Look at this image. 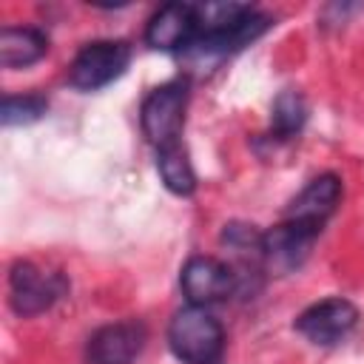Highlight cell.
Listing matches in <instances>:
<instances>
[{
  "mask_svg": "<svg viewBox=\"0 0 364 364\" xmlns=\"http://www.w3.org/2000/svg\"><path fill=\"white\" fill-rule=\"evenodd\" d=\"M168 344L185 364H213L225 347V330L208 307L188 304L168 324Z\"/></svg>",
  "mask_w": 364,
  "mask_h": 364,
  "instance_id": "6da1fadb",
  "label": "cell"
},
{
  "mask_svg": "<svg viewBox=\"0 0 364 364\" xmlns=\"http://www.w3.org/2000/svg\"><path fill=\"white\" fill-rule=\"evenodd\" d=\"M131 63V46L122 40H94L77 51L68 65V82L80 91H97L114 82Z\"/></svg>",
  "mask_w": 364,
  "mask_h": 364,
  "instance_id": "7a4b0ae2",
  "label": "cell"
},
{
  "mask_svg": "<svg viewBox=\"0 0 364 364\" xmlns=\"http://www.w3.org/2000/svg\"><path fill=\"white\" fill-rule=\"evenodd\" d=\"M185 108H188V82L185 80H171L159 88H154L139 111V122H142V134L148 136V142H154L156 148L176 142L182 122H185Z\"/></svg>",
  "mask_w": 364,
  "mask_h": 364,
  "instance_id": "3957f363",
  "label": "cell"
},
{
  "mask_svg": "<svg viewBox=\"0 0 364 364\" xmlns=\"http://www.w3.org/2000/svg\"><path fill=\"white\" fill-rule=\"evenodd\" d=\"M9 293L17 316H37L65 293V279L31 262H17L9 273Z\"/></svg>",
  "mask_w": 364,
  "mask_h": 364,
  "instance_id": "277c9868",
  "label": "cell"
},
{
  "mask_svg": "<svg viewBox=\"0 0 364 364\" xmlns=\"http://www.w3.org/2000/svg\"><path fill=\"white\" fill-rule=\"evenodd\" d=\"M179 287L191 304L208 307L236 293V270L213 256H191L182 264Z\"/></svg>",
  "mask_w": 364,
  "mask_h": 364,
  "instance_id": "5b68a950",
  "label": "cell"
},
{
  "mask_svg": "<svg viewBox=\"0 0 364 364\" xmlns=\"http://www.w3.org/2000/svg\"><path fill=\"white\" fill-rule=\"evenodd\" d=\"M358 324V310L353 301L341 299V296H333V299H324V301H316L310 304L299 318H296V330L318 344V347H330V344H338L341 338H347L353 333V327Z\"/></svg>",
  "mask_w": 364,
  "mask_h": 364,
  "instance_id": "8992f818",
  "label": "cell"
},
{
  "mask_svg": "<svg viewBox=\"0 0 364 364\" xmlns=\"http://www.w3.org/2000/svg\"><path fill=\"white\" fill-rule=\"evenodd\" d=\"M148 330L142 321H114L91 333L85 344L88 364H134L142 353Z\"/></svg>",
  "mask_w": 364,
  "mask_h": 364,
  "instance_id": "52a82bcc",
  "label": "cell"
},
{
  "mask_svg": "<svg viewBox=\"0 0 364 364\" xmlns=\"http://www.w3.org/2000/svg\"><path fill=\"white\" fill-rule=\"evenodd\" d=\"M316 239H318V230L284 219L282 225L264 233V267L279 276L293 273L307 259Z\"/></svg>",
  "mask_w": 364,
  "mask_h": 364,
  "instance_id": "ba28073f",
  "label": "cell"
},
{
  "mask_svg": "<svg viewBox=\"0 0 364 364\" xmlns=\"http://www.w3.org/2000/svg\"><path fill=\"white\" fill-rule=\"evenodd\" d=\"M338 202H341V179L336 173H321L287 205L284 219L299 222V225L321 233L324 222L336 213Z\"/></svg>",
  "mask_w": 364,
  "mask_h": 364,
  "instance_id": "9c48e42d",
  "label": "cell"
},
{
  "mask_svg": "<svg viewBox=\"0 0 364 364\" xmlns=\"http://www.w3.org/2000/svg\"><path fill=\"white\" fill-rule=\"evenodd\" d=\"M196 40V11L191 3L162 6L145 28V43L159 51H185Z\"/></svg>",
  "mask_w": 364,
  "mask_h": 364,
  "instance_id": "30bf717a",
  "label": "cell"
},
{
  "mask_svg": "<svg viewBox=\"0 0 364 364\" xmlns=\"http://www.w3.org/2000/svg\"><path fill=\"white\" fill-rule=\"evenodd\" d=\"M270 28V17L267 14H259L256 9L239 20L236 26L225 28V31H216V34H202L191 43V51L202 54V57H222L228 51H236V48H245L247 43H253L256 37H262L264 31Z\"/></svg>",
  "mask_w": 364,
  "mask_h": 364,
  "instance_id": "8fae6325",
  "label": "cell"
},
{
  "mask_svg": "<svg viewBox=\"0 0 364 364\" xmlns=\"http://www.w3.org/2000/svg\"><path fill=\"white\" fill-rule=\"evenodd\" d=\"M48 51V37L34 26H6L0 31V65L23 68Z\"/></svg>",
  "mask_w": 364,
  "mask_h": 364,
  "instance_id": "7c38bea8",
  "label": "cell"
},
{
  "mask_svg": "<svg viewBox=\"0 0 364 364\" xmlns=\"http://www.w3.org/2000/svg\"><path fill=\"white\" fill-rule=\"evenodd\" d=\"M156 171H159L165 188L171 193H176V196H191L193 193L196 173H193V165L188 159V151H185V145L179 139L156 148Z\"/></svg>",
  "mask_w": 364,
  "mask_h": 364,
  "instance_id": "4fadbf2b",
  "label": "cell"
},
{
  "mask_svg": "<svg viewBox=\"0 0 364 364\" xmlns=\"http://www.w3.org/2000/svg\"><path fill=\"white\" fill-rule=\"evenodd\" d=\"M307 119V102L299 91L293 88H284L276 100H273V111H270V125H273V134L279 139H290L293 134L301 131Z\"/></svg>",
  "mask_w": 364,
  "mask_h": 364,
  "instance_id": "5bb4252c",
  "label": "cell"
},
{
  "mask_svg": "<svg viewBox=\"0 0 364 364\" xmlns=\"http://www.w3.org/2000/svg\"><path fill=\"white\" fill-rule=\"evenodd\" d=\"M46 108H48V102L40 94H9V97H3L0 119H3L6 128H11V125H31V122H37L46 114Z\"/></svg>",
  "mask_w": 364,
  "mask_h": 364,
  "instance_id": "9a60e30c",
  "label": "cell"
}]
</instances>
